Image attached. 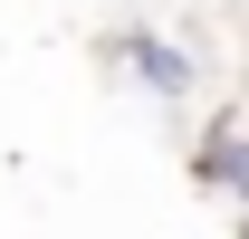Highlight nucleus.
Returning <instances> with one entry per match:
<instances>
[{"label": "nucleus", "instance_id": "nucleus-1", "mask_svg": "<svg viewBox=\"0 0 249 239\" xmlns=\"http://www.w3.org/2000/svg\"><path fill=\"white\" fill-rule=\"evenodd\" d=\"M96 58L115 67L134 96H154L163 115H192V105H201V86H211V77H201V48H192V38H173V29H154V19H115V29L96 38Z\"/></svg>", "mask_w": 249, "mask_h": 239}, {"label": "nucleus", "instance_id": "nucleus-2", "mask_svg": "<svg viewBox=\"0 0 249 239\" xmlns=\"http://www.w3.org/2000/svg\"><path fill=\"white\" fill-rule=\"evenodd\" d=\"M240 239H249V210H240Z\"/></svg>", "mask_w": 249, "mask_h": 239}]
</instances>
